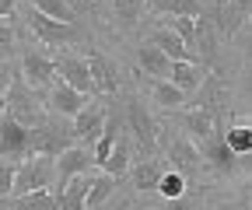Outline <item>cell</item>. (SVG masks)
Instances as JSON below:
<instances>
[{
    "instance_id": "1",
    "label": "cell",
    "mask_w": 252,
    "mask_h": 210,
    "mask_svg": "<svg viewBox=\"0 0 252 210\" xmlns=\"http://www.w3.org/2000/svg\"><path fill=\"white\" fill-rule=\"evenodd\" d=\"M53 179H56V158L32 154V158H25V161L14 165V186H11V196L35 193V189H49Z\"/></svg>"
},
{
    "instance_id": "2",
    "label": "cell",
    "mask_w": 252,
    "mask_h": 210,
    "mask_svg": "<svg viewBox=\"0 0 252 210\" xmlns=\"http://www.w3.org/2000/svg\"><path fill=\"white\" fill-rule=\"evenodd\" d=\"M126 126H130V140L137 144V151L144 158H154V151H158V126H154L151 112L140 102H126Z\"/></svg>"
},
{
    "instance_id": "3",
    "label": "cell",
    "mask_w": 252,
    "mask_h": 210,
    "mask_svg": "<svg viewBox=\"0 0 252 210\" xmlns=\"http://www.w3.org/2000/svg\"><path fill=\"white\" fill-rule=\"evenodd\" d=\"M67 147H74V130H67V126H49V123H42V126H32V130H28V158H32V154L56 158V154L67 151Z\"/></svg>"
},
{
    "instance_id": "4",
    "label": "cell",
    "mask_w": 252,
    "mask_h": 210,
    "mask_svg": "<svg viewBox=\"0 0 252 210\" xmlns=\"http://www.w3.org/2000/svg\"><path fill=\"white\" fill-rule=\"evenodd\" d=\"M21 158H28V130L4 112L0 116V161L18 165Z\"/></svg>"
},
{
    "instance_id": "5",
    "label": "cell",
    "mask_w": 252,
    "mask_h": 210,
    "mask_svg": "<svg viewBox=\"0 0 252 210\" xmlns=\"http://www.w3.org/2000/svg\"><path fill=\"white\" fill-rule=\"evenodd\" d=\"M94 165V158H91V147H67L63 154H56V196H60V189L70 182L74 175H84L88 168Z\"/></svg>"
},
{
    "instance_id": "6",
    "label": "cell",
    "mask_w": 252,
    "mask_h": 210,
    "mask_svg": "<svg viewBox=\"0 0 252 210\" xmlns=\"http://www.w3.org/2000/svg\"><path fill=\"white\" fill-rule=\"evenodd\" d=\"M196 151H200V161H207V165H210L214 172H220V175H228V172L238 168V154L224 144V137H220V133H214V137H207L203 144H196Z\"/></svg>"
},
{
    "instance_id": "7",
    "label": "cell",
    "mask_w": 252,
    "mask_h": 210,
    "mask_svg": "<svg viewBox=\"0 0 252 210\" xmlns=\"http://www.w3.org/2000/svg\"><path fill=\"white\" fill-rule=\"evenodd\" d=\"M4 102H7V116L14 119V123H21L25 130H32V126H42L46 123V112L39 109V102L32 98L28 91H18L14 95H4Z\"/></svg>"
},
{
    "instance_id": "8",
    "label": "cell",
    "mask_w": 252,
    "mask_h": 210,
    "mask_svg": "<svg viewBox=\"0 0 252 210\" xmlns=\"http://www.w3.org/2000/svg\"><path fill=\"white\" fill-rule=\"evenodd\" d=\"M28 25H32V32H35L42 42L49 46H63V42H74L77 39V28L74 25H63V21H53L39 11H28Z\"/></svg>"
},
{
    "instance_id": "9",
    "label": "cell",
    "mask_w": 252,
    "mask_h": 210,
    "mask_svg": "<svg viewBox=\"0 0 252 210\" xmlns=\"http://www.w3.org/2000/svg\"><path fill=\"white\" fill-rule=\"evenodd\" d=\"M56 77H60L63 84H70L74 91H81V95H91V91H94L91 74H88V63H84L81 56H60V60H56Z\"/></svg>"
},
{
    "instance_id": "10",
    "label": "cell",
    "mask_w": 252,
    "mask_h": 210,
    "mask_svg": "<svg viewBox=\"0 0 252 210\" xmlns=\"http://www.w3.org/2000/svg\"><path fill=\"white\" fill-rule=\"evenodd\" d=\"M196 105L203 109V112H210L214 119H220V112H228V98H231V91L224 84H220V77H203L200 81V88H196Z\"/></svg>"
},
{
    "instance_id": "11",
    "label": "cell",
    "mask_w": 252,
    "mask_h": 210,
    "mask_svg": "<svg viewBox=\"0 0 252 210\" xmlns=\"http://www.w3.org/2000/svg\"><path fill=\"white\" fill-rule=\"evenodd\" d=\"M102 130H105V109L94 105V102H88V105L74 116V137H77L81 144H94Z\"/></svg>"
},
{
    "instance_id": "12",
    "label": "cell",
    "mask_w": 252,
    "mask_h": 210,
    "mask_svg": "<svg viewBox=\"0 0 252 210\" xmlns=\"http://www.w3.org/2000/svg\"><path fill=\"white\" fill-rule=\"evenodd\" d=\"M21 74H25V81H28L32 88H53V81H56V63H53V60H46L42 53H25Z\"/></svg>"
},
{
    "instance_id": "13",
    "label": "cell",
    "mask_w": 252,
    "mask_h": 210,
    "mask_svg": "<svg viewBox=\"0 0 252 210\" xmlns=\"http://www.w3.org/2000/svg\"><path fill=\"white\" fill-rule=\"evenodd\" d=\"M168 158H172V165H175V172H179L182 179H189V175L200 172V151H196V144L186 140V137H175V140H172Z\"/></svg>"
},
{
    "instance_id": "14",
    "label": "cell",
    "mask_w": 252,
    "mask_h": 210,
    "mask_svg": "<svg viewBox=\"0 0 252 210\" xmlns=\"http://www.w3.org/2000/svg\"><path fill=\"white\" fill-rule=\"evenodd\" d=\"M84 63H88V74H91L94 91H102V95H116L119 81H116V67L109 63V60H105L102 53H88Z\"/></svg>"
},
{
    "instance_id": "15",
    "label": "cell",
    "mask_w": 252,
    "mask_h": 210,
    "mask_svg": "<svg viewBox=\"0 0 252 210\" xmlns=\"http://www.w3.org/2000/svg\"><path fill=\"white\" fill-rule=\"evenodd\" d=\"M84 105H88V95L74 91V88H70V84H63L60 77L53 81V91H49V109H56L60 116H77Z\"/></svg>"
},
{
    "instance_id": "16",
    "label": "cell",
    "mask_w": 252,
    "mask_h": 210,
    "mask_svg": "<svg viewBox=\"0 0 252 210\" xmlns=\"http://www.w3.org/2000/svg\"><path fill=\"white\" fill-rule=\"evenodd\" d=\"M151 46H154V49H161V53L172 60V63H179V60H193V63H200L196 53H193V49H186L182 39L172 32V28H154V32H151Z\"/></svg>"
},
{
    "instance_id": "17",
    "label": "cell",
    "mask_w": 252,
    "mask_h": 210,
    "mask_svg": "<svg viewBox=\"0 0 252 210\" xmlns=\"http://www.w3.org/2000/svg\"><path fill=\"white\" fill-rule=\"evenodd\" d=\"M203 77H207L203 67L193 63V60H179V63H172V74H168V81L179 88V91H186V95H193Z\"/></svg>"
},
{
    "instance_id": "18",
    "label": "cell",
    "mask_w": 252,
    "mask_h": 210,
    "mask_svg": "<svg viewBox=\"0 0 252 210\" xmlns=\"http://www.w3.org/2000/svg\"><path fill=\"white\" fill-rule=\"evenodd\" d=\"M137 60H140V70H144V74H151L154 81H168V74H172V60H168L161 49H154L151 42H144L140 53H137Z\"/></svg>"
},
{
    "instance_id": "19",
    "label": "cell",
    "mask_w": 252,
    "mask_h": 210,
    "mask_svg": "<svg viewBox=\"0 0 252 210\" xmlns=\"http://www.w3.org/2000/svg\"><path fill=\"white\" fill-rule=\"evenodd\" d=\"M182 126H186V133H189V140H193V144H203L207 137L217 133V119H214L210 112H203V109H193V112L182 116Z\"/></svg>"
},
{
    "instance_id": "20",
    "label": "cell",
    "mask_w": 252,
    "mask_h": 210,
    "mask_svg": "<svg viewBox=\"0 0 252 210\" xmlns=\"http://www.w3.org/2000/svg\"><path fill=\"white\" fill-rule=\"evenodd\" d=\"M193 49H200L196 60L203 56L207 63H214V56H217V28H214V18H207V14L196 18V39H193Z\"/></svg>"
},
{
    "instance_id": "21",
    "label": "cell",
    "mask_w": 252,
    "mask_h": 210,
    "mask_svg": "<svg viewBox=\"0 0 252 210\" xmlns=\"http://www.w3.org/2000/svg\"><path fill=\"white\" fill-rule=\"evenodd\" d=\"M88 186H91V175L84 172V175H74L67 186L60 189V210H88L84 207V196H88Z\"/></svg>"
},
{
    "instance_id": "22",
    "label": "cell",
    "mask_w": 252,
    "mask_h": 210,
    "mask_svg": "<svg viewBox=\"0 0 252 210\" xmlns=\"http://www.w3.org/2000/svg\"><path fill=\"white\" fill-rule=\"evenodd\" d=\"M130 147H133V140L130 137H119L116 144H112V151H109V158L98 165L105 175H112V179H119L126 168H130Z\"/></svg>"
},
{
    "instance_id": "23",
    "label": "cell",
    "mask_w": 252,
    "mask_h": 210,
    "mask_svg": "<svg viewBox=\"0 0 252 210\" xmlns=\"http://www.w3.org/2000/svg\"><path fill=\"white\" fill-rule=\"evenodd\" d=\"M161 172H165V165H161V161L144 158V161L133 168V186H137V189H144V193L158 189V179H161Z\"/></svg>"
},
{
    "instance_id": "24",
    "label": "cell",
    "mask_w": 252,
    "mask_h": 210,
    "mask_svg": "<svg viewBox=\"0 0 252 210\" xmlns=\"http://www.w3.org/2000/svg\"><path fill=\"white\" fill-rule=\"evenodd\" d=\"M11 210H60V200L49 196L46 189H35V193H21V196H14Z\"/></svg>"
},
{
    "instance_id": "25",
    "label": "cell",
    "mask_w": 252,
    "mask_h": 210,
    "mask_svg": "<svg viewBox=\"0 0 252 210\" xmlns=\"http://www.w3.org/2000/svg\"><path fill=\"white\" fill-rule=\"evenodd\" d=\"M112 189H116V179L112 175H94L91 179V186H88V196H84V207L88 210H94V207H98V203H105L109 196H112Z\"/></svg>"
},
{
    "instance_id": "26",
    "label": "cell",
    "mask_w": 252,
    "mask_h": 210,
    "mask_svg": "<svg viewBox=\"0 0 252 210\" xmlns=\"http://www.w3.org/2000/svg\"><path fill=\"white\" fill-rule=\"evenodd\" d=\"M32 11H39L53 21H63V25H74V7L67 0H32Z\"/></svg>"
},
{
    "instance_id": "27",
    "label": "cell",
    "mask_w": 252,
    "mask_h": 210,
    "mask_svg": "<svg viewBox=\"0 0 252 210\" xmlns=\"http://www.w3.org/2000/svg\"><path fill=\"white\" fill-rule=\"evenodd\" d=\"M154 7L172 14V18H200L203 14L200 0H154Z\"/></svg>"
},
{
    "instance_id": "28",
    "label": "cell",
    "mask_w": 252,
    "mask_h": 210,
    "mask_svg": "<svg viewBox=\"0 0 252 210\" xmlns=\"http://www.w3.org/2000/svg\"><path fill=\"white\" fill-rule=\"evenodd\" d=\"M220 137H224V144L231 147L238 158H245V154L252 151V130H249V126H231V130H224Z\"/></svg>"
},
{
    "instance_id": "29",
    "label": "cell",
    "mask_w": 252,
    "mask_h": 210,
    "mask_svg": "<svg viewBox=\"0 0 252 210\" xmlns=\"http://www.w3.org/2000/svg\"><path fill=\"white\" fill-rule=\"evenodd\" d=\"M151 91H154V102H158V105H165V109L182 105V98H186V91H179L172 81H154V84H151Z\"/></svg>"
},
{
    "instance_id": "30",
    "label": "cell",
    "mask_w": 252,
    "mask_h": 210,
    "mask_svg": "<svg viewBox=\"0 0 252 210\" xmlns=\"http://www.w3.org/2000/svg\"><path fill=\"white\" fill-rule=\"evenodd\" d=\"M158 193H161L165 200H175L186 193V179L179 172H161V179H158Z\"/></svg>"
},
{
    "instance_id": "31",
    "label": "cell",
    "mask_w": 252,
    "mask_h": 210,
    "mask_svg": "<svg viewBox=\"0 0 252 210\" xmlns=\"http://www.w3.org/2000/svg\"><path fill=\"white\" fill-rule=\"evenodd\" d=\"M172 32L182 39L186 49H193V39H196V18H172ZM196 53V49H193Z\"/></svg>"
},
{
    "instance_id": "32",
    "label": "cell",
    "mask_w": 252,
    "mask_h": 210,
    "mask_svg": "<svg viewBox=\"0 0 252 210\" xmlns=\"http://www.w3.org/2000/svg\"><path fill=\"white\" fill-rule=\"evenodd\" d=\"M165 210H203V196L196 193H182V196H175V200H168L165 203Z\"/></svg>"
},
{
    "instance_id": "33",
    "label": "cell",
    "mask_w": 252,
    "mask_h": 210,
    "mask_svg": "<svg viewBox=\"0 0 252 210\" xmlns=\"http://www.w3.org/2000/svg\"><path fill=\"white\" fill-rule=\"evenodd\" d=\"M112 4H116V14H119V18L133 21V18L140 14V7H144V0H112Z\"/></svg>"
},
{
    "instance_id": "34",
    "label": "cell",
    "mask_w": 252,
    "mask_h": 210,
    "mask_svg": "<svg viewBox=\"0 0 252 210\" xmlns=\"http://www.w3.org/2000/svg\"><path fill=\"white\" fill-rule=\"evenodd\" d=\"M11 186H14V165L0 161V196H11Z\"/></svg>"
},
{
    "instance_id": "35",
    "label": "cell",
    "mask_w": 252,
    "mask_h": 210,
    "mask_svg": "<svg viewBox=\"0 0 252 210\" xmlns=\"http://www.w3.org/2000/svg\"><path fill=\"white\" fill-rule=\"evenodd\" d=\"M11 49H14V32H11L7 25H0V63L11 56Z\"/></svg>"
},
{
    "instance_id": "36",
    "label": "cell",
    "mask_w": 252,
    "mask_h": 210,
    "mask_svg": "<svg viewBox=\"0 0 252 210\" xmlns=\"http://www.w3.org/2000/svg\"><path fill=\"white\" fill-rule=\"evenodd\" d=\"M11 84H14V70H11L7 63H0V98L11 91Z\"/></svg>"
},
{
    "instance_id": "37",
    "label": "cell",
    "mask_w": 252,
    "mask_h": 210,
    "mask_svg": "<svg viewBox=\"0 0 252 210\" xmlns=\"http://www.w3.org/2000/svg\"><path fill=\"white\" fill-rule=\"evenodd\" d=\"M14 14V0H0V18H11Z\"/></svg>"
},
{
    "instance_id": "38",
    "label": "cell",
    "mask_w": 252,
    "mask_h": 210,
    "mask_svg": "<svg viewBox=\"0 0 252 210\" xmlns=\"http://www.w3.org/2000/svg\"><path fill=\"white\" fill-rule=\"evenodd\" d=\"M0 210H11V203H7V196H0Z\"/></svg>"
},
{
    "instance_id": "39",
    "label": "cell",
    "mask_w": 252,
    "mask_h": 210,
    "mask_svg": "<svg viewBox=\"0 0 252 210\" xmlns=\"http://www.w3.org/2000/svg\"><path fill=\"white\" fill-rule=\"evenodd\" d=\"M4 112H7V102H4V98H0V116H4Z\"/></svg>"
},
{
    "instance_id": "40",
    "label": "cell",
    "mask_w": 252,
    "mask_h": 210,
    "mask_svg": "<svg viewBox=\"0 0 252 210\" xmlns=\"http://www.w3.org/2000/svg\"><path fill=\"white\" fill-rule=\"evenodd\" d=\"M88 4H94V0H88Z\"/></svg>"
}]
</instances>
